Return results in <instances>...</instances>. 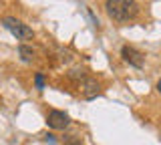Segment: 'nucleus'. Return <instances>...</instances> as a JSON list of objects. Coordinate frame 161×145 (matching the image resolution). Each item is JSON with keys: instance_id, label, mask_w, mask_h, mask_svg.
Here are the masks:
<instances>
[{"instance_id": "f03ea898", "label": "nucleus", "mask_w": 161, "mask_h": 145, "mask_svg": "<svg viewBox=\"0 0 161 145\" xmlns=\"http://www.w3.org/2000/svg\"><path fill=\"white\" fill-rule=\"evenodd\" d=\"M2 26L6 28L12 36H16V41H30V38L34 36L32 28L26 26L22 20H18V18H14V16H4L2 18Z\"/></svg>"}, {"instance_id": "39448f33", "label": "nucleus", "mask_w": 161, "mask_h": 145, "mask_svg": "<svg viewBox=\"0 0 161 145\" xmlns=\"http://www.w3.org/2000/svg\"><path fill=\"white\" fill-rule=\"evenodd\" d=\"M80 93H83L85 99H95V97H97V93H99V83L95 81V79H85Z\"/></svg>"}, {"instance_id": "6e6552de", "label": "nucleus", "mask_w": 161, "mask_h": 145, "mask_svg": "<svg viewBox=\"0 0 161 145\" xmlns=\"http://www.w3.org/2000/svg\"><path fill=\"white\" fill-rule=\"evenodd\" d=\"M64 145H83V143L77 135H69V137H64Z\"/></svg>"}, {"instance_id": "f257e3e1", "label": "nucleus", "mask_w": 161, "mask_h": 145, "mask_svg": "<svg viewBox=\"0 0 161 145\" xmlns=\"http://www.w3.org/2000/svg\"><path fill=\"white\" fill-rule=\"evenodd\" d=\"M105 8L115 22H129L139 14V4L133 0H107Z\"/></svg>"}, {"instance_id": "20e7f679", "label": "nucleus", "mask_w": 161, "mask_h": 145, "mask_svg": "<svg viewBox=\"0 0 161 145\" xmlns=\"http://www.w3.org/2000/svg\"><path fill=\"white\" fill-rule=\"evenodd\" d=\"M69 123H70V119H69V115L64 113V111H50L47 115V125L50 129H57V131H63V129H67L69 127Z\"/></svg>"}, {"instance_id": "9b49d317", "label": "nucleus", "mask_w": 161, "mask_h": 145, "mask_svg": "<svg viewBox=\"0 0 161 145\" xmlns=\"http://www.w3.org/2000/svg\"><path fill=\"white\" fill-rule=\"evenodd\" d=\"M157 91L161 93V79H159V83H157Z\"/></svg>"}, {"instance_id": "423d86ee", "label": "nucleus", "mask_w": 161, "mask_h": 145, "mask_svg": "<svg viewBox=\"0 0 161 145\" xmlns=\"http://www.w3.org/2000/svg\"><path fill=\"white\" fill-rule=\"evenodd\" d=\"M18 53H20V59H22L24 63H30L34 59V51H32V47H28V44H20Z\"/></svg>"}, {"instance_id": "9d476101", "label": "nucleus", "mask_w": 161, "mask_h": 145, "mask_svg": "<svg viewBox=\"0 0 161 145\" xmlns=\"http://www.w3.org/2000/svg\"><path fill=\"white\" fill-rule=\"evenodd\" d=\"M44 139H47V141H50V143L57 141V139H54V135H44Z\"/></svg>"}, {"instance_id": "7ed1b4c3", "label": "nucleus", "mask_w": 161, "mask_h": 145, "mask_svg": "<svg viewBox=\"0 0 161 145\" xmlns=\"http://www.w3.org/2000/svg\"><path fill=\"white\" fill-rule=\"evenodd\" d=\"M121 57H123L125 63H129L135 69H143V64H145V54L137 51L135 47H129V44L121 47Z\"/></svg>"}, {"instance_id": "0eeeda50", "label": "nucleus", "mask_w": 161, "mask_h": 145, "mask_svg": "<svg viewBox=\"0 0 161 145\" xmlns=\"http://www.w3.org/2000/svg\"><path fill=\"white\" fill-rule=\"evenodd\" d=\"M34 85H36L38 91H42V89H44V75L42 73H36V75H34Z\"/></svg>"}, {"instance_id": "1a4fd4ad", "label": "nucleus", "mask_w": 161, "mask_h": 145, "mask_svg": "<svg viewBox=\"0 0 161 145\" xmlns=\"http://www.w3.org/2000/svg\"><path fill=\"white\" fill-rule=\"evenodd\" d=\"M69 77H70V79H85V71H79V69H75V71H70Z\"/></svg>"}]
</instances>
